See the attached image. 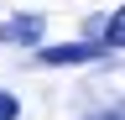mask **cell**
I'll list each match as a JSON object with an SVG mask.
<instances>
[{
	"label": "cell",
	"mask_w": 125,
	"mask_h": 120,
	"mask_svg": "<svg viewBox=\"0 0 125 120\" xmlns=\"http://www.w3.org/2000/svg\"><path fill=\"white\" fill-rule=\"evenodd\" d=\"M89 37L99 42V47H125V5L109 21H89Z\"/></svg>",
	"instance_id": "cell-3"
},
{
	"label": "cell",
	"mask_w": 125,
	"mask_h": 120,
	"mask_svg": "<svg viewBox=\"0 0 125 120\" xmlns=\"http://www.w3.org/2000/svg\"><path fill=\"white\" fill-rule=\"evenodd\" d=\"M47 68H73V63H89V57H104L99 42H62V47H42L37 52Z\"/></svg>",
	"instance_id": "cell-1"
},
{
	"label": "cell",
	"mask_w": 125,
	"mask_h": 120,
	"mask_svg": "<svg viewBox=\"0 0 125 120\" xmlns=\"http://www.w3.org/2000/svg\"><path fill=\"white\" fill-rule=\"evenodd\" d=\"M94 120H120V115H94Z\"/></svg>",
	"instance_id": "cell-5"
},
{
	"label": "cell",
	"mask_w": 125,
	"mask_h": 120,
	"mask_svg": "<svg viewBox=\"0 0 125 120\" xmlns=\"http://www.w3.org/2000/svg\"><path fill=\"white\" fill-rule=\"evenodd\" d=\"M16 115H21V99H16V94H5V89H0V120H16Z\"/></svg>",
	"instance_id": "cell-4"
},
{
	"label": "cell",
	"mask_w": 125,
	"mask_h": 120,
	"mask_svg": "<svg viewBox=\"0 0 125 120\" xmlns=\"http://www.w3.org/2000/svg\"><path fill=\"white\" fill-rule=\"evenodd\" d=\"M47 21L42 16H16V21H0V42H16V47H31V42H42Z\"/></svg>",
	"instance_id": "cell-2"
}]
</instances>
